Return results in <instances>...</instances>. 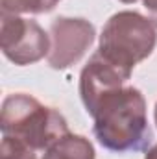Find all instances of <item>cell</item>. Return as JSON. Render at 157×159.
<instances>
[{
	"label": "cell",
	"mask_w": 157,
	"mask_h": 159,
	"mask_svg": "<svg viewBox=\"0 0 157 159\" xmlns=\"http://www.w3.org/2000/svg\"><path fill=\"white\" fill-rule=\"evenodd\" d=\"M85 109L94 119L98 143L111 152H139L152 139L146 102L135 87H111L87 102Z\"/></svg>",
	"instance_id": "1"
},
{
	"label": "cell",
	"mask_w": 157,
	"mask_h": 159,
	"mask_svg": "<svg viewBox=\"0 0 157 159\" xmlns=\"http://www.w3.org/2000/svg\"><path fill=\"white\" fill-rule=\"evenodd\" d=\"M0 128L4 135L22 141L34 150H48L69 133L67 120L57 109L24 93L9 94L4 100Z\"/></svg>",
	"instance_id": "2"
},
{
	"label": "cell",
	"mask_w": 157,
	"mask_h": 159,
	"mask_svg": "<svg viewBox=\"0 0 157 159\" xmlns=\"http://www.w3.org/2000/svg\"><path fill=\"white\" fill-rule=\"evenodd\" d=\"M155 44L157 32L150 19L137 11H120L105 22L98 54L131 74L135 65L154 52Z\"/></svg>",
	"instance_id": "3"
},
{
	"label": "cell",
	"mask_w": 157,
	"mask_h": 159,
	"mask_svg": "<svg viewBox=\"0 0 157 159\" xmlns=\"http://www.w3.org/2000/svg\"><path fill=\"white\" fill-rule=\"evenodd\" d=\"M0 46L4 56L15 65H32L50 52V37L35 20L2 13Z\"/></svg>",
	"instance_id": "4"
},
{
	"label": "cell",
	"mask_w": 157,
	"mask_h": 159,
	"mask_svg": "<svg viewBox=\"0 0 157 159\" xmlns=\"http://www.w3.org/2000/svg\"><path fill=\"white\" fill-rule=\"evenodd\" d=\"M52 46L48 65L52 69H69L85 56L94 41V26L85 19L57 17L50 24Z\"/></svg>",
	"instance_id": "5"
},
{
	"label": "cell",
	"mask_w": 157,
	"mask_h": 159,
	"mask_svg": "<svg viewBox=\"0 0 157 159\" xmlns=\"http://www.w3.org/2000/svg\"><path fill=\"white\" fill-rule=\"evenodd\" d=\"M43 159H94V148L83 135L67 133L44 150Z\"/></svg>",
	"instance_id": "6"
},
{
	"label": "cell",
	"mask_w": 157,
	"mask_h": 159,
	"mask_svg": "<svg viewBox=\"0 0 157 159\" xmlns=\"http://www.w3.org/2000/svg\"><path fill=\"white\" fill-rule=\"evenodd\" d=\"M59 4V0H0L2 6V13H48L52 11L56 6Z\"/></svg>",
	"instance_id": "7"
},
{
	"label": "cell",
	"mask_w": 157,
	"mask_h": 159,
	"mask_svg": "<svg viewBox=\"0 0 157 159\" xmlns=\"http://www.w3.org/2000/svg\"><path fill=\"white\" fill-rule=\"evenodd\" d=\"M34 152L35 150L24 144L22 141L7 137V135H4L2 144H0V159H37Z\"/></svg>",
	"instance_id": "8"
},
{
	"label": "cell",
	"mask_w": 157,
	"mask_h": 159,
	"mask_svg": "<svg viewBox=\"0 0 157 159\" xmlns=\"http://www.w3.org/2000/svg\"><path fill=\"white\" fill-rule=\"evenodd\" d=\"M148 15H150V20L154 22V26L157 28V0H142Z\"/></svg>",
	"instance_id": "9"
},
{
	"label": "cell",
	"mask_w": 157,
	"mask_h": 159,
	"mask_svg": "<svg viewBox=\"0 0 157 159\" xmlns=\"http://www.w3.org/2000/svg\"><path fill=\"white\" fill-rule=\"evenodd\" d=\"M144 159H157V144L154 146V148H150V150L146 152V156H144Z\"/></svg>",
	"instance_id": "10"
},
{
	"label": "cell",
	"mask_w": 157,
	"mask_h": 159,
	"mask_svg": "<svg viewBox=\"0 0 157 159\" xmlns=\"http://www.w3.org/2000/svg\"><path fill=\"white\" fill-rule=\"evenodd\" d=\"M120 2H124V4H135L137 0H120Z\"/></svg>",
	"instance_id": "11"
},
{
	"label": "cell",
	"mask_w": 157,
	"mask_h": 159,
	"mask_svg": "<svg viewBox=\"0 0 157 159\" xmlns=\"http://www.w3.org/2000/svg\"><path fill=\"white\" fill-rule=\"evenodd\" d=\"M155 124H157V104H155Z\"/></svg>",
	"instance_id": "12"
}]
</instances>
